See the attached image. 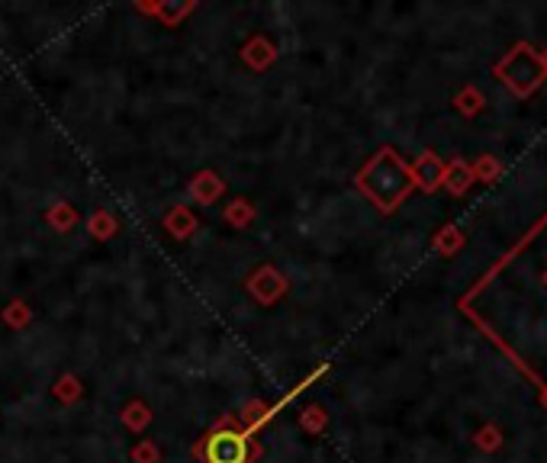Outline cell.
<instances>
[{
	"label": "cell",
	"instance_id": "cell-17",
	"mask_svg": "<svg viewBox=\"0 0 547 463\" xmlns=\"http://www.w3.org/2000/svg\"><path fill=\"white\" fill-rule=\"evenodd\" d=\"M52 396L59 399L61 405H74L78 399L84 396L81 376H78V374H61L59 380H55V386H52Z\"/></svg>",
	"mask_w": 547,
	"mask_h": 463
},
{
	"label": "cell",
	"instance_id": "cell-18",
	"mask_svg": "<svg viewBox=\"0 0 547 463\" xmlns=\"http://www.w3.org/2000/svg\"><path fill=\"white\" fill-rule=\"evenodd\" d=\"M300 428H303L306 434H322L329 428V412L316 403L303 405V412H300Z\"/></svg>",
	"mask_w": 547,
	"mask_h": 463
},
{
	"label": "cell",
	"instance_id": "cell-20",
	"mask_svg": "<svg viewBox=\"0 0 547 463\" xmlns=\"http://www.w3.org/2000/svg\"><path fill=\"white\" fill-rule=\"evenodd\" d=\"M454 106H458L464 116H477V113L483 110V94L477 88L458 90V97H454Z\"/></svg>",
	"mask_w": 547,
	"mask_h": 463
},
{
	"label": "cell",
	"instance_id": "cell-11",
	"mask_svg": "<svg viewBox=\"0 0 547 463\" xmlns=\"http://www.w3.org/2000/svg\"><path fill=\"white\" fill-rule=\"evenodd\" d=\"M274 409H277V405L264 403V399H252V403L242 405V412H236V425L242 428V431L255 434L264 421H271Z\"/></svg>",
	"mask_w": 547,
	"mask_h": 463
},
{
	"label": "cell",
	"instance_id": "cell-10",
	"mask_svg": "<svg viewBox=\"0 0 547 463\" xmlns=\"http://www.w3.org/2000/svg\"><path fill=\"white\" fill-rule=\"evenodd\" d=\"M119 421H123L126 431L142 434V431H148L152 421H155V412H152V405H148L145 399H129V403L123 405V412H119Z\"/></svg>",
	"mask_w": 547,
	"mask_h": 463
},
{
	"label": "cell",
	"instance_id": "cell-3",
	"mask_svg": "<svg viewBox=\"0 0 547 463\" xmlns=\"http://www.w3.org/2000/svg\"><path fill=\"white\" fill-rule=\"evenodd\" d=\"M496 78H499L515 97H532L547 78L541 51H534L528 42H518L515 49L496 65Z\"/></svg>",
	"mask_w": 547,
	"mask_h": 463
},
{
	"label": "cell",
	"instance_id": "cell-4",
	"mask_svg": "<svg viewBox=\"0 0 547 463\" xmlns=\"http://www.w3.org/2000/svg\"><path fill=\"white\" fill-rule=\"evenodd\" d=\"M245 290L258 306H274V302L290 293V280L274 264H261L245 277Z\"/></svg>",
	"mask_w": 547,
	"mask_h": 463
},
{
	"label": "cell",
	"instance_id": "cell-23",
	"mask_svg": "<svg viewBox=\"0 0 547 463\" xmlns=\"http://www.w3.org/2000/svg\"><path fill=\"white\" fill-rule=\"evenodd\" d=\"M474 181H487V184H493L496 177H499V162H496L493 154H483L480 162L474 164Z\"/></svg>",
	"mask_w": 547,
	"mask_h": 463
},
{
	"label": "cell",
	"instance_id": "cell-13",
	"mask_svg": "<svg viewBox=\"0 0 547 463\" xmlns=\"http://www.w3.org/2000/svg\"><path fill=\"white\" fill-rule=\"evenodd\" d=\"M84 226H88V232H90L94 242H110V238L119 236V219L110 213V209H94Z\"/></svg>",
	"mask_w": 547,
	"mask_h": 463
},
{
	"label": "cell",
	"instance_id": "cell-7",
	"mask_svg": "<svg viewBox=\"0 0 547 463\" xmlns=\"http://www.w3.org/2000/svg\"><path fill=\"white\" fill-rule=\"evenodd\" d=\"M222 193H226V181H222L213 168L197 171V174L190 177V184H187V197H190L193 203H200V206L216 203Z\"/></svg>",
	"mask_w": 547,
	"mask_h": 463
},
{
	"label": "cell",
	"instance_id": "cell-1",
	"mask_svg": "<svg viewBox=\"0 0 547 463\" xmlns=\"http://www.w3.org/2000/svg\"><path fill=\"white\" fill-rule=\"evenodd\" d=\"M357 190L377 206L380 213H393L396 206H403V199L415 190L409 164L403 162V154L396 148L384 145L355 177Z\"/></svg>",
	"mask_w": 547,
	"mask_h": 463
},
{
	"label": "cell",
	"instance_id": "cell-9",
	"mask_svg": "<svg viewBox=\"0 0 547 463\" xmlns=\"http://www.w3.org/2000/svg\"><path fill=\"white\" fill-rule=\"evenodd\" d=\"M162 226H164V232H168L171 238H178V242H187V238H190L193 232L200 228V219L193 216L190 206L178 203V206H171L168 213H164Z\"/></svg>",
	"mask_w": 547,
	"mask_h": 463
},
{
	"label": "cell",
	"instance_id": "cell-2",
	"mask_svg": "<svg viewBox=\"0 0 547 463\" xmlns=\"http://www.w3.org/2000/svg\"><path fill=\"white\" fill-rule=\"evenodd\" d=\"M261 454H264L261 441L236 425V415L219 419L193 444V457L200 463H255L261 460Z\"/></svg>",
	"mask_w": 547,
	"mask_h": 463
},
{
	"label": "cell",
	"instance_id": "cell-5",
	"mask_svg": "<svg viewBox=\"0 0 547 463\" xmlns=\"http://www.w3.org/2000/svg\"><path fill=\"white\" fill-rule=\"evenodd\" d=\"M135 10H139V14L155 16L162 26L174 30V26H181V23L197 10V0H158V4H145V0H139Z\"/></svg>",
	"mask_w": 547,
	"mask_h": 463
},
{
	"label": "cell",
	"instance_id": "cell-15",
	"mask_svg": "<svg viewBox=\"0 0 547 463\" xmlns=\"http://www.w3.org/2000/svg\"><path fill=\"white\" fill-rule=\"evenodd\" d=\"M45 222L55 228V232H61V236H68L78 222H81V216H78V209H74L71 203H52L49 209H45Z\"/></svg>",
	"mask_w": 547,
	"mask_h": 463
},
{
	"label": "cell",
	"instance_id": "cell-6",
	"mask_svg": "<svg viewBox=\"0 0 547 463\" xmlns=\"http://www.w3.org/2000/svg\"><path fill=\"white\" fill-rule=\"evenodd\" d=\"M409 174H413V184L422 193H435L444 181V162L435 152H422L415 164H409Z\"/></svg>",
	"mask_w": 547,
	"mask_h": 463
},
{
	"label": "cell",
	"instance_id": "cell-8",
	"mask_svg": "<svg viewBox=\"0 0 547 463\" xmlns=\"http://www.w3.org/2000/svg\"><path fill=\"white\" fill-rule=\"evenodd\" d=\"M238 55H242V61L252 68V71H267V68L277 61V45L267 36H261V32H255V36L238 49Z\"/></svg>",
	"mask_w": 547,
	"mask_h": 463
},
{
	"label": "cell",
	"instance_id": "cell-14",
	"mask_svg": "<svg viewBox=\"0 0 547 463\" xmlns=\"http://www.w3.org/2000/svg\"><path fill=\"white\" fill-rule=\"evenodd\" d=\"M255 216H258V209H255L252 199H245V197H236L222 206V219L236 228H248L255 222Z\"/></svg>",
	"mask_w": 547,
	"mask_h": 463
},
{
	"label": "cell",
	"instance_id": "cell-16",
	"mask_svg": "<svg viewBox=\"0 0 547 463\" xmlns=\"http://www.w3.org/2000/svg\"><path fill=\"white\" fill-rule=\"evenodd\" d=\"M0 322L7 325V329H14V331L30 329V322H32L30 302H26V300H10L7 306L0 309Z\"/></svg>",
	"mask_w": 547,
	"mask_h": 463
},
{
	"label": "cell",
	"instance_id": "cell-24",
	"mask_svg": "<svg viewBox=\"0 0 547 463\" xmlns=\"http://www.w3.org/2000/svg\"><path fill=\"white\" fill-rule=\"evenodd\" d=\"M541 61H544V71H547V51H541Z\"/></svg>",
	"mask_w": 547,
	"mask_h": 463
},
{
	"label": "cell",
	"instance_id": "cell-21",
	"mask_svg": "<svg viewBox=\"0 0 547 463\" xmlns=\"http://www.w3.org/2000/svg\"><path fill=\"white\" fill-rule=\"evenodd\" d=\"M129 460L133 463H162V448H158V441H152V438H142V441L133 444V450H129Z\"/></svg>",
	"mask_w": 547,
	"mask_h": 463
},
{
	"label": "cell",
	"instance_id": "cell-22",
	"mask_svg": "<svg viewBox=\"0 0 547 463\" xmlns=\"http://www.w3.org/2000/svg\"><path fill=\"white\" fill-rule=\"evenodd\" d=\"M474 441H477V448H480V450L493 454V450L503 448V431H499V428H496V425H483L480 431H477Z\"/></svg>",
	"mask_w": 547,
	"mask_h": 463
},
{
	"label": "cell",
	"instance_id": "cell-19",
	"mask_svg": "<svg viewBox=\"0 0 547 463\" xmlns=\"http://www.w3.org/2000/svg\"><path fill=\"white\" fill-rule=\"evenodd\" d=\"M460 245H464V232H460V228H454V226L441 228V232L435 236V251H438V255H444V257H451L454 251H460Z\"/></svg>",
	"mask_w": 547,
	"mask_h": 463
},
{
	"label": "cell",
	"instance_id": "cell-12",
	"mask_svg": "<svg viewBox=\"0 0 547 463\" xmlns=\"http://www.w3.org/2000/svg\"><path fill=\"white\" fill-rule=\"evenodd\" d=\"M441 187L448 193H454V197H464L470 187H474V171H470V164L467 162H451V164H444V181Z\"/></svg>",
	"mask_w": 547,
	"mask_h": 463
},
{
	"label": "cell",
	"instance_id": "cell-25",
	"mask_svg": "<svg viewBox=\"0 0 547 463\" xmlns=\"http://www.w3.org/2000/svg\"><path fill=\"white\" fill-rule=\"evenodd\" d=\"M544 287H547V273H544Z\"/></svg>",
	"mask_w": 547,
	"mask_h": 463
}]
</instances>
